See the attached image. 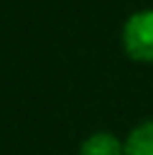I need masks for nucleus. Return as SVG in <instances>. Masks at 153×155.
<instances>
[{
  "label": "nucleus",
  "instance_id": "nucleus-2",
  "mask_svg": "<svg viewBox=\"0 0 153 155\" xmlns=\"http://www.w3.org/2000/svg\"><path fill=\"white\" fill-rule=\"evenodd\" d=\"M79 155H125V147L117 135L100 130V132H92L79 145Z\"/></svg>",
  "mask_w": 153,
  "mask_h": 155
},
{
  "label": "nucleus",
  "instance_id": "nucleus-1",
  "mask_svg": "<svg viewBox=\"0 0 153 155\" xmlns=\"http://www.w3.org/2000/svg\"><path fill=\"white\" fill-rule=\"evenodd\" d=\"M123 48L135 61H153V8L135 10L125 21Z\"/></svg>",
  "mask_w": 153,
  "mask_h": 155
},
{
  "label": "nucleus",
  "instance_id": "nucleus-3",
  "mask_svg": "<svg viewBox=\"0 0 153 155\" xmlns=\"http://www.w3.org/2000/svg\"><path fill=\"white\" fill-rule=\"evenodd\" d=\"M125 155H153V120H143L123 140Z\"/></svg>",
  "mask_w": 153,
  "mask_h": 155
}]
</instances>
